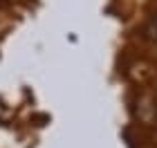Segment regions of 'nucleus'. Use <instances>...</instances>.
I'll return each instance as SVG.
<instances>
[{
    "mask_svg": "<svg viewBox=\"0 0 157 148\" xmlns=\"http://www.w3.org/2000/svg\"><path fill=\"white\" fill-rule=\"evenodd\" d=\"M146 38L153 40V43H157V13L148 20V25H146Z\"/></svg>",
    "mask_w": 157,
    "mask_h": 148,
    "instance_id": "obj_1",
    "label": "nucleus"
}]
</instances>
